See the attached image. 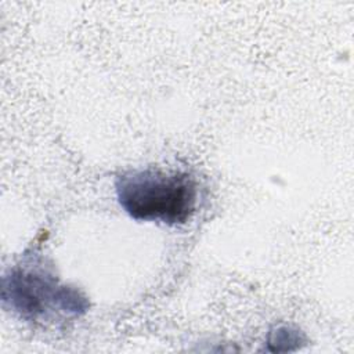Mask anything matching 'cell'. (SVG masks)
Returning a JSON list of instances; mask_svg holds the SVG:
<instances>
[{
    "label": "cell",
    "instance_id": "1",
    "mask_svg": "<svg viewBox=\"0 0 354 354\" xmlns=\"http://www.w3.org/2000/svg\"><path fill=\"white\" fill-rule=\"evenodd\" d=\"M115 189L120 206L130 217L167 225L187 223L198 201L196 181L191 174L156 167L119 174Z\"/></svg>",
    "mask_w": 354,
    "mask_h": 354
},
{
    "label": "cell",
    "instance_id": "2",
    "mask_svg": "<svg viewBox=\"0 0 354 354\" xmlns=\"http://www.w3.org/2000/svg\"><path fill=\"white\" fill-rule=\"evenodd\" d=\"M4 300H10L15 311L32 319H46L55 311L77 315L87 307L79 292L59 286L57 278L41 264L14 268L4 278Z\"/></svg>",
    "mask_w": 354,
    "mask_h": 354
}]
</instances>
